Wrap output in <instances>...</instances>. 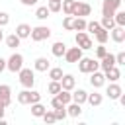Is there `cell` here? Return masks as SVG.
<instances>
[{
    "instance_id": "1",
    "label": "cell",
    "mask_w": 125,
    "mask_h": 125,
    "mask_svg": "<svg viewBox=\"0 0 125 125\" xmlns=\"http://www.w3.org/2000/svg\"><path fill=\"white\" fill-rule=\"evenodd\" d=\"M35 102H41V94L31 88H25L18 94V104H21V105H31Z\"/></svg>"
},
{
    "instance_id": "2",
    "label": "cell",
    "mask_w": 125,
    "mask_h": 125,
    "mask_svg": "<svg viewBox=\"0 0 125 125\" xmlns=\"http://www.w3.org/2000/svg\"><path fill=\"white\" fill-rule=\"evenodd\" d=\"M18 74H20V84H21L23 88H33V84H35V72H33L31 68L21 66V68L18 70Z\"/></svg>"
},
{
    "instance_id": "3",
    "label": "cell",
    "mask_w": 125,
    "mask_h": 125,
    "mask_svg": "<svg viewBox=\"0 0 125 125\" xmlns=\"http://www.w3.org/2000/svg\"><path fill=\"white\" fill-rule=\"evenodd\" d=\"M98 68H100V61H96V59H86V57H82V59L78 61V70L84 72V74H90V72H94V70H98Z\"/></svg>"
},
{
    "instance_id": "4",
    "label": "cell",
    "mask_w": 125,
    "mask_h": 125,
    "mask_svg": "<svg viewBox=\"0 0 125 125\" xmlns=\"http://www.w3.org/2000/svg\"><path fill=\"white\" fill-rule=\"evenodd\" d=\"M29 37L33 39V41H45V39H49L51 37V29L47 27V25H37V27H31V33H29Z\"/></svg>"
},
{
    "instance_id": "5",
    "label": "cell",
    "mask_w": 125,
    "mask_h": 125,
    "mask_svg": "<svg viewBox=\"0 0 125 125\" xmlns=\"http://www.w3.org/2000/svg\"><path fill=\"white\" fill-rule=\"evenodd\" d=\"M90 14H92V6L86 2H74V8L70 12V16H74V18H86Z\"/></svg>"
},
{
    "instance_id": "6",
    "label": "cell",
    "mask_w": 125,
    "mask_h": 125,
    "mask_svg": "<svg viewBox=\"0 0 125 125\" xmlns=\"http://www.w3.org/2000/svg\"><path fill=\"white\" fill-rule=\"evenodd\" d=\"M21 66H23V55H20V53H14V55L6 61V68H8L10 72H18Z\"/></svg>"
},
{
    "instance_id": "7",
    "label": "cell",
    "mask_w": 125,
    "mask_h": 125,
    "mask_svg": "<svg viewBox=\"0 0 125 125\" xmlns=\"http://www.w3.org/2000/svg\"><path fill=\"white\" fill-rule=\"evenodd\" d=\"M121 8V0H104L102 2V16H113Z\"/></svg>"
},
{
    "instance_id": "8",
    "label": "cell",
    "mask_w": 125,
    "mask_h": 125,
    "mask_svg": "<svg viewBox=\"0 0 125 125\" xmlns=\"http://www.w3.org/2000/svg\"><path fill=\"white\" fill-rule=\"evenodd\" d=\"M74 41H76V45L82 49V51H88V49H94L92 45V39H90V35L86 33V31H78L76 33V37H74Z\"/></svg>"
},
{
    "instance_id": "9",
    "label": "cell",
    "mask_w": 125,
    "mask_h": 125,
    "mask_svg": "<svg viewBox=\"0 0 125 125\" xmlns=\"http://www.w3.org/2000/svg\"><path fill=\"white\" fill-rule=\"evenodd\" d=\"M62 57H64V61H66V62H78V61L82 59V49H80L78 45H76V47H70V49H66V51H64V55H62Z\"/></svg>"
},
{
    "instance_id": "10",
    "label": "cell",
    "mask_w": 125,
    "mask_h": 125,
    "mask_svg": "<svg viewBox=\"0 0 125 125\" xmlns=\"http://www.w3.org/2000/svg\"><path fill=\"white\" fill-rule=\"evenodd\" d=\"M109 33H111V39L115 43H123L125 41V25H113L109 29Z\"/></svg>"
},
{
    "instance_id": "11",
    "label": "cell",
    "mask_w": 125,
    "mask_h": 125,
    "mask_svg": "<svg viewBox=\"0 0 125 125\" xmlns=\"http://www.w3.org/2000/svg\"><path fill=\"white\" fill-rule=\"evenodd\" d=\"M90 84H92L94 88H102V86L105 84V76H104V72H100V70L90 72Z\"/></svg>"
},
{
    "instance_id": "12",
    "label": "cell",
    "mask_w": 125,
    "mask_h": 125,
    "mask_svg": "<svg viewBox=\"0 0 125 125\" xmlns=\"http://www.w3.org/2000/svg\"><path fill=\"white\" fill-rule=\"evenodd\" d=\"M59 82H61V88H62V90H68V92H72L74 86H76V78H74L72 74H62V78H61Z\"/></svg>"
},
{
    "instance_id": "13",
    "label": "cell",
    "mask_w": 125,
    "mask_h": 125,
    "mask_svg": "<svg viewBox=\"0 0 125 125\" xmlns=\"http://www.w3.org/2000/svg\"><path fill=\"white\" fill-rule=\"evenodd\" d=\"M0 102H2L6 107L12 104V88H10L8 84H2V86H0Z\"/></svg>"
},
{
    "instance_id": "14",
    "label": "cell",
    "mask_w": 125,
    "mask_h": 125,
    "mask_svg": "<svg viewBox=\"0 0 125 125\" xmlns=\"http://www.w3.org/2000/svg\"><path fill=\"white\" fill-rule=\"evenodd\" d=\"M105 94H107V98L109 100H117L121 94H123V88L117 84V82H111L109 86H107V90H105Z\"/></svg>"
},
{
    "instance_id": "15",
    "label": "cell",
    "mask_w": 125,
    "mask_h": 125,
    "mask_svg": "<svg viewBox=\"0 0 125 125\" xmlns=\"http://www.w3.org/2000/svg\"><path fill=\"white\" fill-rule=\"evenodd\" d=\"M104 76H105V80H109V82H117V80L121 78V70L117 68V64H113L111 68H107V70L104 72Z\"/></svg>"
},
{
    "instance_id": "16",
    "label": "cell",
    "mask_w": 125,
    "mask_h": 125,
    "mask_svg": "<svg viewBox=\"0 0 125 125\" xmlns=\"http://www.w3.org/2000/svg\"><path fill=\"white\" fill-rule=\"evenodd\" d=\"M49 66H51L49 59H45V57H39V59H35V64H33V68H35L37 72H47V70H49Z\"/></svg>"
},
{
    "instance_id": "17",
    "label": "cell",
    "mask_w": 125,
    "mask_h": 125,
    "mask_svg": "<svg viewBox=\"0 0 125 125\" xmlns=\"http://www.w3.org/2000/svg\"><path fill=\"white\" fill-rule=\"evenodd\" d=\"M80 113H82V105H80V104H76V102L66 104V115H70V117H80Z\"/></svg>"
},
{
    "instance_id": "18",
    "label": "cell",
    "mask_w": 125,
    "mask_h": 125,
    "mask_svg": "<svg viewBox=\"0 0 125 125\" xmlns=\"http://www.w3.org/2000/svg\"><path fill=\"white\" fill-rule=\"evenodd\" d=\"M29 33H31V25H27V23H20V25L16 27V35H18L20 39L29 37Z\"/></svg>"
},
{
    "instance_id": "19",
    "label": "cell",
    "mask_w": 125,
    "mask_h": 125,
    "mask_svg": "<svg viewBox=\"0 0 125 125\" xmlns=\"http://www.w3.org/2000/svg\"><path fill=\"white\" fill-rule=\"evenodd\" d=\"M86 102H88L92 107H98V105H102V102H104V96H102V94H98V92H94V94H88Z\"/></svg>"
},
{
    "instance_id": "20",
    "label": "cell",
    "mask_w": 125,
    "mask_h": 125,
    "mask_svg": "<svg viewBox=\"0 0 125 125\" xmlns=\"http://www.w3.org/2000/svg\"><path fill=\"white\" fill-rule=\"evenodd\" d=\"M70 96H72V102H76V104L82 105V104L86 102V98H88V92H86V90H74Z\"/></svg>"
},
{
    "instance_id": "21",
    "label": "cell",
    "mask_w": 125,
    "mask_h": 125,
    "mask_svg": "<svg viewBox=\"0 0 125 125\" xmlns=\"http://www.w3.org/2000/svg\"><path fill=\"white\" fill-rule=\"evenodd\" d=\"M64 51H66V45H64L62 41H57V43H53V47H51V53H53L55 57H62Z\"/></svg>"
},
{
    "instance_id": "22",
    "label": "cell",
    "mask_w": 125,
    "mask_h": 125,
    "mask_svg": "<svg viewBox=\"0 0 125 125\" xmlns=\"http://www.w3.org/2000/svg\"><path fill=\"white\" fill-rule=\"evenodd\" d=\"M45 109H47V107H45L41 102H35V104H31V115H33V117H41V115L45 113Z\"/></svg>"
},
{
    "instance_id": "23",
    "label": "cell",
    "mask_w": 125,
    "mask_h": 125,
    "mask_svg": "<svg viewBox=\"0 0 125 125\" xmlns=\"http://www.w3.org/2000/svg\"><path fill=\"white\" fill-rule=\"evenodd\" d=\"M84 29H86V20L84 18H74L72 20V31H84Z\"/></svg>"
},
{
    "instance_id": "24",
    "label": "cell",
    "mask_w": 125,
    "mask_h": 125,
    "mask_svg": "<svg viewBox=\"0 0 125 125\" xmlns=\"http://www.w3.org/2000/svg\"><path fill=\"white\" fill-rule=\"evenodd\" d=\"M94 35H96V41H98V43H104V45H105V43H107V39H109V31H107V29H104V27H102L100 31H96Z\"/></svg>"
},
{
    "instance_id": "25",
    "label": "cell",
    "mask_w": 125,
    "mask_h": 125,
    "mask_svg": "<svg viewBox=\"0 0 125 125\" xmlns=\"http://www.w3.org/2000/svg\"><path fill=\"white\" fill-rule=\"evenodd\" d=\"M55 96H57V98H59L64 105L72 102V96H70V92H68V90H62V88H61V90H59V94H55Z\"/></svg>"
},
{
    "instance_id": "26",
    "label": "cell",
    "mask_w": 125,
    "mask_h": 125,
    "mask_svg": "<svg viewBox=\"0 0 125 125\" xmlns=\"http://www.w3.org/2000/svg\"><path fill=\"white\" fill-rule=\"evenodd\" d=\"M20 41H21V39H20L16 33H12V35H8V37H6V45H8L10 49H16V47H20Z\"/></svg>"
},
{
    "instance_id": "27",
    "label": "cell",
    "mask_w": 125,
    "mask_h": 125,
    "mask_svg": "<svg viewBox=\"0 0 125 125\" xmlns=\"http://www.w3.org/2000/svg\"><path fill=\"white\" fill-rule=\"evenodd\" d=\"M74 2H76V0H61V10H62L66 16H70V12H72V8H74Z\"/></svg>"
},
{
    "instance_id": "28",
    "label": "cell",
    "mask_w": 125,
    "mask_h": 125,
    "mask_svg": "<svg viewBox=\"0 0 125 125\" xmlns=\"http://www.w3.org/2000/svg\"><path fill=\"white\" fill-rule=\"evenodd\" d=\"M49 14H51V12H49L47 6H39V8L35 10V18H37V20H47Z\"/></svg>"
},
{
    "instance_id": "29",
    "label": "cell",
    "mask_w": 125,
    "mask_h": 125,
    "mask_svg": "<svg viewBox=\"0 0 125 125\" xmlns=\"http://www.w3.org/2000/svg\"><path fill=\"white\" fill-rule=\"evenodd\" d=\"M100 25H102L104 29H107V31H109V29L115 25V21H113V16H104V18H102V21H100Z\"/></svg>"
},
{
    "instance_id": "30",
    "label": "cell",
    "mask_w": 125,
    "mask_h": 125,
    "mask_svg": "<svg viewBox=\"0 0 125 125\" xmlns=\"http://www.w3.org/2000/svg\"><path fill=\"white\" fill-rule=\"evenodd\" d=\"M49 78L51 80H61L62 78V68H59V66H49Z\"/></svg>"
},
{
    "instance_id": "31",
    "label": "cell",
    "mask_w": 125,
    "mask_h": 125,
    "mask_svg": "<svg viewBox=\"0 0 125 125\" xmlns=\"http://www.w3.org/2000/svg\"><path fill=\"white\" fill-rule=\"evenodd\" d=\"M113 21H115V25H125V12L123 10H117L113 14Z\"/></svg>"
},
{
    "instance_id": "32",
    "label": "cell",
    "mask_w": 125,
    "mask_h": 125,
    "mask_svg": "<svg viewBox=\"0 0 125 125\" xmlns=\"http://www.w3.org/2000/svg\"><path fill=\"white\" fill-rule=\"evenodd\" d=\"M59 90H61V82H59V80H51L49 86H47V92L55 96V94H59Z\"/></svg>"
},
{
    "instance_id": "33",
    "label": "cell",
    "mask_w": 125,
    "mask_h": 125,
    "mask_svg": "<svg viewBox=\"0 0 125 125\" xmlns=\"http://www.w3.org/2000/svg\"><path fill=\"white\" fill-rule=\"evenodd\" d=\"M86 29L90 33H96V31L102 29V25H100V21H86Z\"/></svg>"
},
{
    "instance_id": "34",
    "label": "cell",
    "mask_w": 125,
    "mask_h": 125,
    "mask_svg": "<svg viewBox=\"0 0 125 125\" xmlns=\"http://www.w3.org/2000/svg\"><path fill=\"white\" fill-rule=\"evenodd\" d=\"M41 117H43V121H45V123H55V121H57L55 111H49V109H45V113H43Z\"/></svg>"
},
{
    "instance_id": "35",
    "label": "cell",
    "mask_w": 125,
    "mask_h": 125,
    "mask_svg": "<svg viewBox=\"0 0 125 125\" xmlns=\"http://www.w3.org/2000/svg\"><path fill=\"white\" fill-rule=\"evenodd\" d=\"M53 111H55L57 121H59V119H66V105H64V107H57V109H53Z\"/></svg>"
},
{
    "instance_id": "36",
    "label": "cell",
    "mask_w": 125,
    "mask_h": 125,
    "mask_svg": "<svg viewBox=\"0 0 125 125\" xmlns=\"http://www.w3.org/2000/svg\"><path fill=\"white\" fill-rule=\"evenodd\" d=\"M49 12L53 14V12H61V2H57V0H49Z\"/></svg>"
},
{
    "instance_id": "37",
    "label": "cell",
    "mask_w": 125,
    "mask_h": 125,
    "mask_svg": "<svg viewBox=\"0 0 125 125\" xmlns=\"http://www.w3.org/2000/svg\"><path fill=\"white\" fill-rule=\"evenodd\" d=\"M72 20H74L72 16H66V18L62 20V27H64L66 31H72Z\"/></svg>"
},
{
    "instance_id": "38",
    "label": "cell",
    "mask_w": 125,
    "mask_h": 125,
    "mask_svg": "<svg viewBox=\"0 0 125 125\" xmlns=\"http://www.w3.org/2000/svg\"><path fill=\"white\" fill-rule=\"evenodd\" d=\"M105 53H107V47H105L104 43H100V47H96V57H98V59H102Z\"/></svg>"
},
{
    "instance_id": "39",
    "label": "cell",
    "mask_w": 125,
    "mask_h": 125,
    "mask_svg": "<svg viewBox=\"0 0 125 125\" xmlns=\"http://www.w3.org/2000/svg\"><path fill=\"white\" fill-rule=\"evenodd\" d=\"M10 23V16L6 14V12H0V27H4V25H8Z\"/></svg>"
},
{
    "instance_id": "40",
    "label": "cell",
    "mask_w": 125,
    "mask_h": 125,
    "mask_svg": "<svg viewBox=\"0 0 125 125\" xmlns=\"http://www.w3.org/2000/svg\"><path fill=\"white\" fill-rule=\"evenodd\" d=\"M51 105H53V109H57V107H64V104H62V102H61V100H59L57 96H55V98L51 100Z\"/></svg>"
},
{
    "instance_id": "41",
    "label": "cell",
    "mask_w": 125,
    "mask_h": 125,
    "mask_svg": "<svg viewBox=\"0 0 125 125\" xmlns=\"http://www.w3.org/2000/svg\"><path fill=\"white\" fill-rule=\"evenodd\" d=\"M115 64H125V53H117L115 55Z\"/></svg>"
},
{
    "instance_id": "42",
    "label": "cell",
    "mask_w": 125,
    "mask_h": 125,
    "mask_svg": "<svg viewBox=\"0 0 125 125\" xmlns=\"http://www.w3.org/2000/svg\"><path fill=\"white\" fill-rule=\"evenodd\" d=\"M20 2H21L23 6H35V4H37V0H20Z\"/></svg>"
},
{
    "instance_id": "43",
    "label": "cell",
    "mask_w": 125,
    "mask_h": 125,
    "mask_svg": "<svg viewBox=\"0 0 125 125\" xmlns=\"http://www.w3.org/2000/svg\"><path fill=\"white\" fill-rule=\"evenodd\" d=\"M4 70H6V61H4L2 57H0V74H2Z\"/></svg>"
},
{
    "instance_id": "44",
    "label": "cell",
    "mask_w": 125,
    "mask_h": 125,
    "mask_svg": "<svg viewBox=\"0 0 125 125\" xmlns=\"http://www.w3.org/2000/svg\"><path fill=\"white\" fill-rule=\"evenodd\" d=\"M4 113H6V105H4L2 102H0V119L4 117Z\"/></svg>"
},
{
    "instance_id": "45",
    "label": "cell",
    "mask_w": 125,
    "mask_h": 125,
    "mask_svg": "<svg viewBox=\"0 0 125 125\" xmlns=\"http://www.w3.org/2000/svg\"><path fill=\"white\" fill-rule=\"evenodd\" d=\"M4 39V31H2V27H0V41Z\"/></svg>"
},
{
    "instance_id": "46",
    "label": "cell",
    "mask_w": 125,
    "mask_h": 125,
    "mask_svg": "<svg viewBox=\"0 0 125 125\" xmlns=\"http://www.w3.org/2000/svg\"><path fill=\"white\" fill-rule=\"evenodd\" d=\"M57 2H61V0H57Z\"/></svg>"
}]
</instances>
